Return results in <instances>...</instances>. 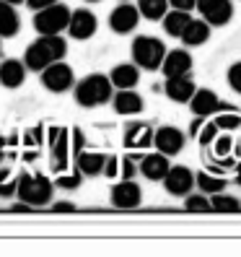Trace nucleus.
I'll list each match as a JSON object with an SVG mask.
<instances>
[{
	"label": "nucleus",
	"instance_id": "obj_20",
	"mask_svg": "<svg viewBox=\"0 0 241 257\" xmlns=\"http://www.w3.org/2000/svg\"><path fill=\"white\" fill-rule=\"evenodd\" d=\"M194 81H192V75H174V78H166V83H163V91H166V96L176 104H187L194 94Z\"/></svg>",
	"mask_w": 241,
	"mask_h": 257
},
{
	"label": "nucleus",
	"instance_id": "obj_35",
	"mask_svg": "<svg viewBox=\"0 0 241 257\" xmlns=\"http://www.w3.org/2000/svg\"><path fill=\"white\" fill-rule=\"evenodd\" d=\"M225 81H228L231 91H236V94L241 96V60L228 65V70H225Z\"/></svg>",
	"mask_w": 241,
	"mask_h": 257
},
{
	"label": "nucleus",
	"instance_id": "obj_8",
	"mask_svg": "<svg viewBox=\"0 0 241 257\" xmlns=\"http://www.w3.org/2000/svg\"><path fill=\"white\" fill-rule=\"evenodd\" d=\"M161 182H163V190H166L169 195H174V198H184V195H189L192 187H194V172L189 169V166H184V164H171Z\"/></svg>",
	"mask_w": 241,
	"mask_h": 257
},
{
	"label": "nucleus",
	"instance_id": "obj_27",
	"mask_svg": "<svg viewBox=\"0 0 241 257\" xmlns=\"http://www.w3.org/2000/svg\"><path fill=\"white\" fill-rule=\"evenodd\" d=\"M210 210L213 213H241V200L223 190V192L210 195Z\"/></svg>",
	"mask_w": 241,
	"mask_h": 257
},
{
	"label": "nucleus",
	"instance_id": "obj_42",
	"mask_svg": "<svg viewBox=\"0 0 241 257\" xmlns=\"http://www.w3.org/2000/svg\"><path fill=\"white\" fill-rule=\"evenodd\" d=\"M205 119H207V117H197V119H194V122L189 125V135H192V138H194V135H197V130L202 127V122H205Z\"/></svg>",
	"mask_w": 241,
	"mask_h": 257
},
{
	"label": "nucleus",
	"instance_id": "obj_36",
	"mask_svg": "<svg viewBox=\"0 0 241 257\" xmlns=\"http://www.w3.org/2000/svg\"><path fill=\"white\" fill-rule=\"evenodd\" d=\"M107 179H117L119 177V159L114 156V154H109L107 156V161H104V172H101Z\"/></svg>",
	"mask_w": 241,
	"mask_h": 257
},
{
	"label": "nucleus",
	"instance_id": "obj_28",
	"mask_svg": "<svg viewBox=\"0 0 241 257\" xmlns=\"http://www.w3.org/2000/svg\"><path fill=\"white\" fill-rule=\"evenodd\" d=\"M169 11V0H138V13L140 19L148 21H161Z\"/></svg>",
	"mask_w": 241,
	"mask_h": 257
},
{
	"label": "nucleus",
	"instance_id": "obj_14",
	"mask_svg": "<svg viewBox=\"0 0 241 257\" xmlns=\"http://www.w3.org/2000/svg\"><path fill=\"white\" fill-rule=\"evenodd\" d=\"M68 127H50V156H52V169L60 174L70 164V141H68Z\"/></svg>",
	"mask_w": 241,
	"mask_h": 257
},
{
	"label": "nucleus",
	"instance_id": "obj_17",
	"mask_svg": "<svg viewBox=\"0 0 241 257\" xmlns=\"http://www.w3.org/2000/svg\"><path fill=\"white\" fill-rule=\"evenodd\" d=\"M192 55L179 47V50H166V55H163V63H161V70L166 78H174V75H187L192 73Z\"/></svg>",
	"mask_w": 241,
	"mask_h": 257
},
{
	"label": "nucleus",
	"instance_id": "obj_29",
	"mask_svg": "<svg viewBox=\"0 0 241 257\" xmlns=\"http://www.w3.org/2000/svg\"><path fill=\"white\" fill-rule=\"evenodd\" d=\"M184 210L187 213H213L210 210V195H205V192L184 195Z\"/></svg>",
	"mask_w": 241,
	"mask_h": 257
},
{
	"label": "nucleus",
	"instance_id": "obj_5",
	"mask_svg": "<svg viewBox=\"0 0 241 257\" xmlns=\"http://www.w3.org/2000/svg\"><path fill=\"white\" fill-rule=\"evenodd\" d=\"M68 21H70V8L57 0V3L37 11L34 29H37L39 37H52V34H63L68 29Z\"/></svg>",
	"mask_w": 241,
	"mask_h": 257
},
{
	"label": "nucleus",
	"instance_id": "obj_46",
	"mask_svg": "<svg viewBox=\"0 0 241 257\" xmlns=\"http://www.w3.org/2000/svg\"><path fill=\"white\" fill-rule=\"evenodd\" d=\"M3 161H6V151H0V166H3Z\"/></svg>",
	"mask_w": 241,
	"mask_h": 257
},
{
	"label": "nucleus",
	"instance_id": "obj_22",
	"mask_svg": "<svg viewBox=\"0 0 241 257\" xmlns=\"http://www.w3.org/2000/svg\"><path fill=\"white\" fill-rule=\"evenodd\" d=\"M210 26L202 19H189V24L184 26V32L179 34V39L184 42V47H202V44L210 39Z\"/></svg>",
	"mask_w": 241,
	"mask_h": 257
},
{
	"label": "nucleus",
	"instance_id": "obj_24",
	"mask_svg": "<svg viewBox=\"0 0 241 257\" xmlns=\"http://www.w3.org/2000/svg\"><path fill=\"white\" fill-rule=\"evenodd\" d=\"M21 32V16L16 6L0 0V39H13Z\"/></svg>",
	"mask_w": 241,
	"mask_h": 257
},
{
	"label": "nucleus",
	"instance_id": "obj_45",
	"mask_svg": "<svg viewBox=\"0 0 241 257\" xmlns=\"http://www.w3.org/2000/svg\"><path fill=\"white\" fill-rule=\"evenodd\" d=\"M6 143H8V141L3 138V135H0V151H6Z\"/></svg>",
	"mask_w": 241,
	"mask_h": 257
},
{
	"label": "nucleus",
	"instance_id": "obj_40",
	"mask_svg": "<svg viewBox=\"0 0 241 257\" xmlns=\"http://www.w3.org/2000/svg\"><path fill=\"white\" fill-rule=\"evenodd\" d=\"M8 213H34V205H29V203H13L11 208H8Z\"/></svg>",
	"mask_w": 241,
	"mask_h": 257
},
{
	"label": "nucleus",
	"instance_id": "obj_23",
	"mask_svg": "<svg viewBox=\"0 0 241 257\" xmlns=\"http://www.w3.org/2000/svg\"><path fill=\"white\" fill-rule=\"evenodd\" d=\"M109 81H112L114 88H135L140 83V68L135 63H119V65L112 68Z\"/></svg>",
	"mask_w": 241,
	"mask_h": 257
},
{
	"label": "nucleus",
	"instance_id": "obj_39",
	"mask_svg": "<svg viewBox=\"0 0 241 257\" xmlns=\"http://www.w3.org/2000/svg\"><path fill=\"white\" fill-rule=\"evenodd\" d=\"M194 3L197 0H169V8H174V11H194Z\"/></svg>",
	"mask_w": 241,
	"mask_h": 257
},
{
	"label": "nucleus",
	"instance_id": "obj_47",
	"mask_svg": "<svg viewBox=\"0 0 241 257\" xmlns=\"http://www.w3.org/2000/svg\"><path fill=\"white\" fill-rule=\"evenodd\" d=\"M86 3H101V0H86Z\"/></svg>",
	"mask_w": 241,
	"mask_h": 257
},
{
	"label": "nucleus",
	"instance_id": "obj_38",
	"mask_svg": "<svg viewBox=\"0 0 241 257\" xmlns=\"http://www.w3.org/2000/svg\"><path fill=\"white\" fill-rule=\"evenodd\" d=\"M75 203H70V200H57V203H52L50 205V213H75Z\"/></svg>",
	"mask_w": 241,
	"mask_h": 257
},
{
	"label": "nucleus",
	"instance_id": "obj_4",
	"mask_svg": "<svg viewBox=\"0 0 241 257\" xmlns=\"http://www.w3.org/2000/svg\"><path fill=\"white\" fill-rule=\"evenodd\" d=\"M130 55H132V63L138 65L140 70H161V63H163V55H166V44L158 37H150V34H140L132 39V47H130Z\"/></svg>",
	"mask_w": 241,
	"mask_h": 257
},
{
	"label": "nucleus",
	"instance_id": "obj_16",
	"mask_svg": "<svg viewBox=\"0 0 241 257\" xmlns=\"http://www.w3.org/2000/svg\"><path fill=\"white\" fill-rule=\"evenodd\" d=\"M112 107L119 117H132L145 109V101L135 88H117V94H112Z\"/></svg>",
	"mask_w": 241,
	"mask_h": 257
},
{
	"label": "nucleus",
	"instance_id": "obj_6",
	"mask_svg": "<svg viewBox=\"0 0 241 257\" xmlns=\"http://www.w3.org/2000/svg\"><path fill=\"white\" fill-rule=\"evenodd\" d=\"M39 81L42 86L52 94H65L75 86V73L73 65H68L65 60H57V63H50L44 70H39Z\"/></svg>",
	"mask_w": 241,
	"mask_h": 257
},
{
	"label": "nucleus",
	"instance_id": "obj_34",
	"mask_svg": "<svg viewBox=\"0 0 241 257\" xmlns=\"http://www.w3.org/2000/svg\"><path fill=\"white\" fill-rule=\"evenodd\" d=\"M138 161H140V156H135V154H127L125 159H119V179H135Z\"/></svg>",
	"mask_w": 241,
	"mask_h": 257
},
{
	"label": "nucleus",
	"instance_id": "obj_13",
	"mask_svg": "<svg viewBox=\"0 0 241 257\" xmlns=\"http://www.w3.org/2000/svg\"><path fill=\"white\" fill-rule=\"evenodd\" d=\"M140 24L138 6H132L130 0H122L112 13H109V29L114 34H132Z\"/></svg>",
	"mask_w": 241,
	"mask_h": 257
},
{
	"label": "nucleus",
	"instance_id": "obj_12",
	"mask_svg": "<svg viewBox=\"0 0 241 257\" xmlns=\"http://www.w3.org/2000/svg\"><path fill=\"white\" fill-rule=\"evenodd\" d=\"M194 8H197V13L202 16V21H207L210 26H225L233 19V3L231 0H197Z\"/></svg>",
	"mask_w": 241,
	"mask_h": 257
},
{
	"label": "nucleus",
	"instance_id": "obj_48",
	"mask_svg": "<svg viewBox=\"0 0 241 257\" xmlns=\"http://www.w3.org/2000/svg\"><path fill=\"white\" fill-rule=\"evenodd\" d=\"M119 3H122V0H119Z\"/></svg>",
	"mask_w": 241,
	"mask_h": 257
},
{
	"label": "nucleus",
	"instance_id": "obj_43",
	"mask_svg": "<svg viewBox=\"0 0 241 257\" xmlns=\"http://www.w3.org/2000/svg\"><path fill=\"white\" fill-rule=\"evenodd\" d=\"M236 185L241 187V161L236 164Z\"/></svg>",
	"mask_w": 241,
	"mask_h": 257
},
{
	"label": "nucleus",
	"instance_id": "obj_19",
	"mask_svg": "<svg viewBox=\"0 0 241 257\" xmlns=\"http://www.w3.org/2000/svg\"><path fill=\"white\" fill-rule=\"evenodd\" d=\"M26 65H24V60H3L0 63V86L8 88V91H13V88H21L24 81H26Z\"/></svg>",
	"mask_w": 241,
	"mask_h": 257
},
{
	"label": "nucleus",
	"instance_id": "obj_44",
	"mask_svg": "<svg viewBox=\"0 0 241 257\" xmlns=\"http://www.w3.org/2000/svg\"><path fill=\"white\" fill-rule=\"evenodd\" d=\"M3 3H11V6H21L24 0H3Z\"/></svg>",
	"mask_w": 241,
	"mask_h": 257
},
{
	"label": "nucleus",
	"instance_id": "obj_11",
	"mask_svg": "<svg viewBox=\"0 0 241 257\" xmlns=\"http://www.w3.org/2000/svg\"><path fill=\"white\" fill-rule=\"evenodd\" d=\"M109 200L119 210H132L143 203V187L135 179H119L109 192Z\"/></svg>",
	"mask_w": 241,
	"mask_h": 257
},
{
	"label": "nucleus",
	"instance_id": "obj_15",
	"mask_svg": "<svg viewBox=\"0 0 241 257\" xmlns=\"http://www.w3.org/2000/svg\"><path fill=\"white\" fill-rule=\"evenodd\" d=\"M122 146L127 151H145L153 146V127H150L148 122H143V119H138V122H130L125 127V135H122Z\"/></svg>",
	"mask_w": 241,
	"mask_h": 257
},
{
	"label": "nucleus",
	"instance_id": "obj_41",
	"mask_svg": "<svg viewBox=\"0 0 241 257\" xmlns=\"http://www.w3.org/2000/svg\"><path fill=\"white\" fill-rule=\"evenodd\" d=\"M24 3L32 8V11H42V8H47V6L57 3V0H24Z\"/></svg>",
	"mask_w": 241,
	"mask_h": 257
},
{
	"label": "nucleus",
	"instance_id": "obj_25",
	"mask_svg": "<svg viewBox=\"0 0 241 257\" xmlns=\"http://www.w3.org/2000/svg\"><path fill=\"white\" fill-rule=\"evenodd\" d=\"M194 185H197L200 192H205V195H215V192H223L228 182H225V177H220V174H210L207 169H202V172L194 174Z\"/></svg>",
	"mask_w": 241,
	"mask_h": 257
},
{
	"label": "nucleus",
	"instance_id": "obj_21",
	"mask_svg": "<svg viewBox=\"0 0 241 257\" xmlns=\"http://www.w3.org/2000/svg\"><path fill=\"white\" fill-rule=\"evenodd\" d=\"M75 169H78L83 177H101L104 172V161H107V154H99V151H81L75 154Z\"/></svg>",
	"mask_w": 241,
	"mask_h": 257
},
{
	"label": "nucleus",
	"instance_id": "obj_18",
	"mask_svg": "<svg viewBox=\"0 0 241 257\" xmlns=\"http://www.w3.org/2000/svg\"><path fill=\"white\" fill-rule=\"evenodd\" d=\"M169 166H171L169 156H163V154H158V151H153V154L140 156V161H138V172H140L145 179H150V182H161L163 174L169 172Z\"/></svg>",
	"mask_w": 241,
	"mask_h": 257
},
{
	"label": "nucleus",
	"instance_id": "obj_26",
	"mask_svg": "<svg viewBox=\"0 0 241 257\" xmlns=\"http://www.w3.org/2000/svg\"><path fill=\"white\" fill-rule=\"evenodd\" d=\"M189 13L187 11H166V16H163L161 21H163V32H166L169 37H176L179 39V34H182L184 32V26L189 24Z\"/></svg>",
	"mask_w": 241,
	"mask_h": 257
},
{
	"label": "nucleus",
	"instance_id": "obj_33",
	"mask_svg": "<svg viewBox=\"0 0 241 257\" xmlns=\"http://www.w3.org/2000/svg\"><path fill=\"white\" fill-rule=\"evenodd\" d=\"M218 133H220V130H218V125H215V122H213V119H210V117H207V119H205V122H202V127L197 130V135H194V138H197V143H200L202 148H207L210 143H213V141H215V135H218Z\"/></svg>",
	"mask_w": 241,
	"mask_h": 257
},
{
	"label": "nucleus",
	"instance_id": "obj_31",
	"mask_svg": "<svg viewBox=\"0 0 241 257\" xmlns=\"http://www.w3.org/2000/svg\"><path fill=\"white\" fill-rule=\"evenodd\" d=\"M55 182V187H60V190H78L81 187V182H83V174L75 169V172H60L57 174V179H52Z\"/></svg>",
	"mask_w": 241,
	"mask_h": 257
},
{
	"label": "nucleus",
	"instance_id": "obj_1",
	"mask_svg": "<svg viewBox=\"0 0 241 257\" xmlns=\"http://www.w3.org/2000/svg\"><path fill=\"white\" fill-rule=\"evenodd\" d=\"M112 81L109 75L104 73H88L86 78L75 81L73 86V94H75V101H78V107L83 109H96V107H104V104L112 101Z\"/></svg>",
	"mask_w": 241,
	"mask_h": 257
},
{
	"label": "nucleus",
	"instance_id": "obj_3",
	"mask_svg": "<svg viewBox=\"0 0 241 257\" xmlns=\"http://www.w3.org/2000/svg\"><path fill=\"white\" fill-rule=\"evenodd\" d=\"M52 195H55V182L44 174H29L21 172L16 177V198L21 203H29L34 208L42 205H50L52 203Z\"/></svg>",
	"mask_w": 241,
	"mask_h": 257
},
{
	"label": "nucleus",
	"instance_id": "obj_37",
	"mask_svg": "<svg viewBox=\"0 0 241 257\" xmlns=\"http://www.w3.org/2000/svg\"><path fill=\"white\" fill-rule=\"evenodd\" d=\"M68 135L73 138V156H75V154H81V151L86 148V135H83V130H81V127H73Z\"/></svg>",
	"mask_w": 241,
	"mask_h": 257
},
{
	"label": "nucleus",
	"instance_id": "obj_9",
	"mask_svg": "<svg viewBox=\"0 0 241 257\" xmlns=\"http://www.w3.org/2000/svg\"><path fill=\"white\" fill-rule=\"evenodd\" d=\"M184 143H187L184 133L179 127H174V125H161L158 130H153V148L158 151V154L169 156V159L182 154Z\"/></svg>",
	"mask_w": 241,
	"mask_h": 257
},
{
	"label": "nucleus",
	"instance_id": "obj_10",
	"mask_svg": "<svg viewBox=\"0 0 241 257\" xmlns=\"http://www.w3.org/2000/svg\"><path fill=\"white\" fill-rule=\"evenodd\" d=\"M96 29H99V19H96L94 11H88V8H75V11H70V21H68L65 32H68L75 42L91 39V37L96 34Z\"/></svg>",
	"mask_w": 241,
	"mask_h": 257
},
{
	"label": "nucleus",
	"instance_id": "obj_2",
	"mask_svg": "<svg viewBox=\"0 0 241 257\" xmlns=\"http://www.w3.org/2000/svg\"><path fill=\"white\" fill-rule=\"evenodd\" d=\"M68 52V42L60 37V34H52V37H39L37 42H32L24 52V65L26 70H44L50 63H57L63 60Z\"/></svg>",
	"mask_w": 241,
	"mask_h": 257
},
{
	"label": "nucleus",
	"instance_id": "obj_7",
	"mask_svg": "<svg viewBox=\"0 0 241 257\" xmlns=\"http://www.w3.org/2000/svg\"><path fill=\"white\" fill-rule=\"evenodd\" d=\"M189 104V109L194 117H213L218 112H231L236 107H231V104H225L213 88H194V94L192 99L187 101Z\"/></svg>",
	"mask_w": 241,
	"mask_h": 257
},
{
	"label": "nucleus",
	"instance_id": "obj_32",
	"mask_svg": "<svg viewBox=\"0 0 241 257\" xmlns=\"http://www.w3.org/2000/svg\"><path fill=\"white\" fill-rule=\"evenodd\" d=\"M13 195H16V177H13L11 169L0 166V200L13 198Z\"/></svg>",
	"mask_w": 241,
	"mask_h": 257
},
{
	"label": "nucleus",
	"instance_id": "obj_30",
	"mask_svg": "<svg viewBox=\"0 0 241 257\" xmlns=\"http://www.w3.org/2000/svg\"><path fill=\"white\" fill-rule=\"evenodd\" d=\"M213 122L218 125L220 133H233L241 127V112L238 109H231V112H218L213 114Z\"/></svg>",
	"mask_w": 241,
	"mask_h": 257
}]
</instances>
